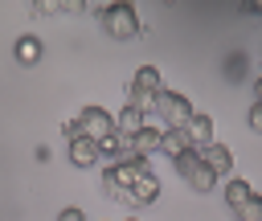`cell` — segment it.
<instances>
[{
	"label": "cell",
	"mask_w": 262,
	"mask_h": 221,
	"mask_svg": "<svg viewBox=\"0 0 262 221\" xmlns=\"http://www.w3.org/2000/svg\"><path fill=\"white\" fill-rule=\"evenodd\" d=\"M184 131H188V139H192V147H196V151L213 143V119H209L205 110H201V115H192V123H188Z\"/></svg>",
	"instance_id": "11"
},
{
	"label": "cell",
	"mask_w": 262,
	"mask_h": 221,
	"mask_svg": "<svg viewBox=\"0 0 262 221\" xmlns=\"http://www.w3.org/2000/svg\"><path fill=\"white\" fill-rule=\"evenodd\" d=\"M41 53H45V45H41L33 33H25V37L16 41V61H20V65H37V61H41Z\"/></svg>",
	"instance_id": "14"
},
{
	"label": "cell",
	"mask_w": 262,
	"mask_h": 221,
	"mask_svg": "<svg viewBox=\"0 0 262 221\" xmlns=\"http://www.w3.org/2000/svg\"><path fill=\"white\" fill-rule=\"evenodd\" d=\"M176 164V172L188 180V188H196V192H209L213 184H217V176H213V168L201 160V151H184L180 160H172Z\"/></svg>",
	"instance_id": "6"
},
{
	"label": "cell",
	"mask_w": 262,
	"mask_h": 221,
	"mask_svg": "<svg viewBox=\"0 0 262 221\" xmlns=\"http://www.w3.org/2000/svg\"><path fill=\"white\" fill-rule=\"evenodd\" d=\"M98 160H102V143H94V139H86V135L70 139V164H74V168H94Z\"/></svg>",
	"instance_id": "7"
},
{
	"label": "cell",
	"mask_w": 262,
	"mask_h": 221,
	"mask_svg": "<svg viewBox=\"0 0 262 221\" xmlns=\"http://www.w3.org/2000/svg\"><path fill=\"white\" fill-rule=\"evenodd\" d=\"M201 160L213 168V176H233V147H225V143H209V147H201Z\"/></svg>",
	"instance_id": "8"
},
{
	"label": "cell",
	"mask_w": 262,
	"mask_h": 221,
	"mask_svg": "<svg viewBox=\"0 0 262 221\" xmlns=\"http://www.w3.org/2000/svg\"><path fill=\"white\" fill-rule=\"evenodd\" d=\"M250 196H254L250 180H242V176H229V180H225V205H229L233 213H237V209H242V205H246Z\"/></svg>",
	"instance_id": "13"
},
{
	"label": "cell",
	"mask_w": 262,
	"mask_h": 221,
	"mask_svg": "<svg viewBox=\"0 0 262 221\" xmlns=\"http://www.w3.org/2000/svg\"><path fill=\"white\" fill-rule=\"evenodd\" d=\"M78 135H86V139H94V143L111 139V135H115V115H111L106 106H82V115H78L74 123H66V139H78Z\"/></svg>",
	"instance_id": "2"
},
{
	"label": "cell",
	"mask_w": 262,
	"mask_h": 221,
	"mask_svg": "<svg viewBox=\"0 0 262 221\" xmlns=\"http://www.w3.org/2000/svg\"><path fill=\"white\" fill-rule=\"evenodd\" d=\"M242 12H258V16H262V4H258V0H246V4H242Z\"/></svg>",
	"instance_id": "19"
},
{
	"label": "cell",
	"mask_w": 262,
	"mask_h": 221,
	"mask_svg": "<svg viewBox=\"0 0 262 221\" xmlns=\"http://www.w3.org/2000/svg\"><path fill=\"white\" fill-rule=\"evenodd\" d=\"M98 20H102V33H106V37H115V41H131V37L139 33V12H135L131 4H123V0L102 4Z\"/></svg>",
	"instance_id": "3"
},
{
	"label": "cell",
	"mask_w": 262,
	"mask_h": 221,
	"mask_svg": "<svg viewBox=\"0 0 262 221\" xmlns=\"http://www.w3.org/2000/svg\"><path fill=\"white\" fill-rule=\"evenodd\" d=\"M143 127H147V123H143V110H139V106H123V110L115 115V135H123V139H135Z\"/></svg>",
	"instance_id": "10"
},
{
	"label": "cell",
	"mask_w": 262,
	"mask_h": 221,
	"mask_svg": "<svg viewBox=\"0 0 262 221\" xmlns=\"http://www.w3.org/2000/svg\"><path fill=\"white\" fill-rule=\"evenodd\" d=\"M254 94H258V102H262V78H258V82H254Z\"/></svg>",
	"instance_id": "20"
},
{
	"label": "cell",
	"mask_w": 262,
	"mask_h": 221,
	"mask_svg": "<svg viewBox=\"0 0 262 221\" xmlns=\"http://www.w3.org/2000/svg\"><path fill=\"white\" fill-rule=\"evenodd\" d=\"M160 119H164V131H184L188 123H192V102L184 98V94H172V90H160L156 94V106H151Z\"/></svg>",
	"instance_id": "4"
},
{
	"label": "cell",
	"mask_w": 262,
	"mask_h": 221,
	"mask_svg": "<svg viewBox=\"0 0 262 221\" xmlns=\"http://www.w3.org/2000/svg\"><path fill=\"white\" fill-rule=\"evenodd\" d=\"M127 221H139V217H127Z\"/></svg>",
	"instance_id": "21"
},
{
	"label": "cell",
	"mask_w": 262,
	"mask_h": 221,
	"mask_svg": "<svg viewBox=\"0 0 262 221\" xmlns=\"http://www.w3.org/2000/svg\"><path fill=\"white\" fill-rule=\"evenodd\" d=\"M139 176H147V156H123L119 164H111V168L102 172V196L127 201V192H131V184H135Z\"/></svg>",
	"instance_id": "1"
},
{
	"label": "cell",
	"mask_w": 262,
	"mask_h": 221,
	"mask_svg": "<svg viewBox=\"0 0 262 221\" xmlns=\"http://www.w3.org/2000/svg\"><path fill=\"white\" fill-rule=\"evenodd\" d=\"M160 90H164L160 70H156V65H139V70H135V82L127 86V106L147 110V106H156V94H160Z\"/></svg>",
	"instance_id": "5"
},
{
	"label": "cell",
	"mask_w": 262,
	"mask_h": 221,
	"mask_svg": "<svg viewBox=\"0 0 262 221\" xmlns=\"http://www.w3.org/2000/svg\"><path fill=\"white\" fill-rule=\"evenodd\" d=\"M164 147V131L160 127H143L135 139H131V156H151V151H160Z\"/></svg>",
	"instance_id": "12"
},
{
	"label": "cell",
	"mask_w": 262,
	"mask_h": 221,
	"mask_svg": "<svg viewBox=\"0 0 262 221\" xmlns=\"http://www.w3.org/2000/svg\"><path fill=\"white\" fill-rule=\"evenodd\" d=\"M57 221H90V217H86L82 209H74V205H70V209H61V213H57Z\"/></svg>",
	"instance_id": "18"
},
{
	"label": "cell",
	"mask_w": 262,
	"mask_h": 221,
	"mask_svg": "<svg viewBox=\"0 0 262 221\" xmlns=\"http://www.w3.org/2000/svg\"><path fill=\"white\" fill-rule=\"evenodd\" d=\"M246 119H250V131H262V102H254Z\"/></svg>",
	"instance_id": "17"
},
{
	"label": "cell",
	"mask_w": 262,
	"mask_h": 221,
	"mask_svg": "<svg viewBox=\"0 0 262 221\" xmlns=\"http://www.w3.org/2000/svg\"><path fill=\"white\" fill-rule=\"evenodd\" d=\"M164 156H172V160H180L184 151H196L192 147V139H188V131H164V147H160Z\"/></svg>",
	"instance_id": "15"
},
{
	"label": "cell",
	"mask_w": 262,
	"mask_h": 221,
	"mask_svg": "<svg viewBox=\"0 0 262 221\" xmlns=\"http://www.w3.org/2000/svg\"><path fill=\"white\" fill-rule=\"evenodd\" d=\"M156 196H160V180L147 172V176H139V180L131 184V192H127V201H123V205H131V209H143V205H151Z\"/></svg>",
	"instance_id": "9"
},
{
	"label": "cell",
	"mask_w": 262,
	"mask_h": 221,
	"mask_svg": "<svg viewBox=\"0 0 262 221\" xmlns=\"http://www.w3.org/2000/svg\"><path fill=\"white\" fill-rule=\"evenodd\" d=\"M233 217H237V221H262V196L254 192V196H250V201H246V205H242Z\"/></svg>",
	"instance_id": "16"
}]
</instances>
